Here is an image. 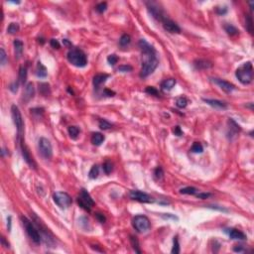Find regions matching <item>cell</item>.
I'll return each instance as SVG.
<instances>
[{
  "mask_svg": "<svg viewBox=\"0 0 254 254\" xmlns=\"http://www.w3.org/2000/svg\"><path fill=\"white\" fill-rule=\"evenodd\" d=\"M138 45L142 53V68L140 71V77L147 78L151 74H153L159 64L157 53L154 47L144 39H141Z\"/></svg>",
  "mask_w": 254,
  "mask_h": 254,
  "instance_id": "6da1fadb",
  "label": "cell"
},
{
  "mask_svg": "<svg viewBox=\"0 0 254 254\" xmlns=\"http://www.w3.org/2000/svg\"><path fill=\"white\" fill-rule=\"evenodd\" d=\"M68 61L71 64L78 68H83L87 64V58L84 52L79 48H73L69 51L68 55Z\"/></svg>",
  "mask_w": 254,
  "mask_h": 254,
  "instance_id": "7a4b0ae2",
  "label": "cell"
},
{
  "mask_svg": "<svg viewBox=\"0 0 254 254\" xmlns=\"http://www.w3.org/2000/svg\"><path fill=\"white\" fill-rule=\"evenodd\" d=\"M236 78L242 84H249L253 79V66L251 62H246L236 70Z\"/></svg>",
  "mask_w": 254,
  "mask_h": 254,
  "instance_id": "3957f363",
  "label": "cell"
},
{
  "mask_svg": "<svg viewBox=\"0 0 254 254\" xmlns=\"http://www.w3.org/2000/svg\"><path fill=\"white\" fill-rule=\"evenodd\" d=\"M11 114H12L13 121H14V124L17 129V133H18V139H23L24 121H23V117H22L18 106H16L15 104H13L11 106Z\"/></svg>",
  "mask_w": 254,
  "mask_h": 254,
  "instance_id": "277c9868",
  "label": "cell"
},
{
  "mask_svg": "<svg viewBox=\"0 0 254 254\" xmlns=\"http://www.w3.org/2000/svg\"><path fill=\"white\" fill-rule=\"evenodd\" d=\"M21 220L26 229V232L28 233L30 238L33 240V242H35L36 244H40V242H41V235H40L38 229L33 224V222L29 220L26 216H21Z\"/></svg>",
  "mask_w": 254,
  "mask_h": 254,
  "instance_id": "5b68a950",
  "label": "cell"
},
{
  "mask_svg": "<svg viewBox=\"0 0 254 254\" xmlns=\"http://www.w3.org/2000/svg\"><path fill=\"white\" fill-rule=\"evenodd\" d=\"M78 204L84 211L91 212V208L95 206V200H92L91 195L88 194V192L86 189H82L81 193H79V197L78 198Z\"/></svg>",
  "mask_w": 254,
  "mask_h": 254,
  "instance_id": "8992f818",
  "label": "cell"
},
{
  "mask_svg": "<svg viewBox=\"0 0 254 254\" xmlns=\"http://www.w3.org/2000/svg\"><path fill=\"white\" fill-rule=\"evenodd\" d=\"M53 200L61 208H68L72 204L73 200L71 196L64 192H57L53 195Z\"/></svg>",
  "mask_w": 254,
  "mask_h": 254,
  "instance_id": "52a82bcc",
  "label": "cell"
},
{
  "mask_svg": "<svg viewBox=\"0 0 254 254\" xmlns=\"http://www.w3.org/2000/svg\"><path fill=\"white\" fill-rule=\"evenodd\" d=\"M38 149L39 153L45 159H51L53 156V148L51 142L47 138L42 137L38 141Z\"/></svg>",
  "mask_w": 254,
  "mask_h": 254,
  "instance_id": "ba28073f",
  "label": "cell"
},
{
  "mask_svg": "<svg viewBox=\"0 0 254 254\" xmlns=\"http://www.w3.org/2000/svg\"><path fill=\"white\" fill-rule=\"evenodd\" d=\"M132 224L138 232H146L151 226L149 218L145 216H136L133 218Z\"/></svg>",
  "mask_w": 254,
  "mask_h": 254,
  "instance_id": "9c48e42d",
  "label": "cell"
},
{
  "mask_svg": "<svg viewBox=\"0 0 254 254\" xmlns=\"http://www.w3.org/2000/svg\"><path fill=\"white\" fill-rule=\"evenodd\" d=\"M19 142H20V148H21V153H22V156H23V158L27 164L31 168L33 169H36L37 168V164L36 162L34 161L33 157L31 156L30 152H29V149L27 148V146L25 144V141L24 139H19Z\"/></svg>",
  "mask_w": 254,
  "mask_h": 254,
  "instance_id": "30bf717a",
  "label": "cell"
},
{
  "mask_svg": "<svg viewBox=\"0 0 254 254\" xmlns=\"http://www.w3.org/2000/svg\"><path fill=\"white\" fill-rule=\"evenodd\" d=\"M129 197H130L132 200H137V202H140V203L150 204V203H153L154 202L153 198H151L148 194L143 193V192L138 191V190L131 191L130 193H129Z\"/></svg>",
  "mask_w": 254,
  "mask_h": 254,
  "instance_id": "8fae6325",
  "label": "cell"
},
{
  "mask_svg": "<svg viewBox=\"0 0 254 254\" xmlns=\"http://www.w3.org/2000/svg\"><path fill=\"white\" fill-rule=\"evenodd\" d=\"M147 7H148V11L151 14V16H152L153 18H155L156 20L162 22L165 18H166V16L164 15L163 10L156 3L148 2L147 3Z\"/></svg>",
  "mask_w": 254,
  "mask_h": 254,
  "instance_id": "7c38bea8",
  "label": "cell"
},
{
  "mask_svg": "<svg viewBox=\"0 0 254 254\" xmlns=\"http://www.w3.org/2000/svg\"><path fill=\"white\" fill-rule=\"evenodd\" d=\"M163 27L164 29L167 31L169 33H172V34H179L181 32V28L179 27V25H178L176 22H174L173 20L171 19H168V18H165L163 21Z\"/></svg>",
  "mask_w": 254,
  "mask_h": 254,
  "instance_id": "4fadbf2b",
  "label": "cell"
},
{
  "mask_svg": "<svg viewBox=\"0 0 254 254\" xmlns=\"http://www.w3.org/2000/svg\"><path fill=\"white\" fill-rule=\"evenodd\" d=\"M212 82L215 83L216 86H218L222 91H224L225 92H231L232 91L235 87L234 84L230 83L228 82L224 81V79H212Z\"/></svg>",
  "mask_w": 254,
  "mask_h": 254,
  "instance_id": "5bb4252c",
  "label": "cell"
},
{
  "mask_svg": "<svg viewBox=\"0 0 254 254\" xmlns=\"http://www.w3.org/2000/svg\"><path fill=\"white\" fill-rule=\"evenodd\" d=\"M35 95V90H34V86L32 83H28L25 86V90L23 92V99L25 102H28L29 100H31L34 97Z\"/></svg>",
  "mask_w": 254,
  "mask_h": 254,
  "instance_id": "9a60e30c",
  "label": "cell"
},
{
  "mask_svg": "<svg viewBox=\"0 0 254 254\" xmlns=\"http://www.w3.org/2000/svg\"><path fill=\"white\" fill-rule=\"evenodd\" d=\"M203 100L208 103V105L212 106V107L217 108V109H226L227 108V103L225 102L221 101V100H217V99H203Z\"/></svg>",
  "mask_w": 254,
  "mask_h": 254,
  "instance_id": "2e32d148",
  "label": "cell"
},
{
  "mask_svg": "<svg viewBox=\"0 0 254 254\" xmlns=\"http://www.w3.org/2000/svg\"><path fill=\"white\" fill-rule=\"evenodd\" d=\"M227 233H228V236L231 239H234V240H244V239H246V235H245L242 231H240V230L236 229V228L228 229Z\"/></svg>",
  "mask_w": 254,
  "mask_h": 254,
  "instance_id": "e0dca14e",
  "label": "cell"
},
{
  "mask_svg": "<svg viewBox=\"0 0 254 254\" xmlns=\"http://www.w3.org/2000/svg\"><path fill=\"white\" fill-rule=\"evenodd\" d=\"M109 75H105V74H99V75H95V77H93V79H92V83L93 86H95L96 88H99V86H101L102 83H104L106 82V79H108Z\"/></svg>",
  "mask_w": 254,
  "mask_h": 254,
  "instance_id": "ac0fdd59",
  "label": "cell"
},
{
  "mask_svg": "<svg viewBox=\"0 0 254 254\" xmlns=\"http://www.w3.org/2000/svg\"><path fill=\"white\" fill-rule=\"evenodd\" d=\"M194 65L196 67V69H198V70H208V69L212 68V62L207 61V60H197V61H195Z\"/></svg>",
  "mask_w": 254,
  "mask_h": 254,
  "instance_id": "d6986e66",
  "label": "cell"
},
{
  "mask_svg": "<svg viewBox=\"0 0 254 254\" xmlns=\"http://www.w3.org/2000/svg\"><path fill=\"white\" fill-rule=\"evenodd\" d=\"M13 45H14V51H15V57L16 59H20L22 54H23V42L20 41V40H15L14 43H13Z\"/></svg>",
  "mask_w": 254,
  "mask_h": 254,
  "instance_id": "ffe728a7",
  "label": "cell"
},
{
  "mask_svg": "<svg viewBox=\"0 0 254 254\" xmlns=\"http://www.w3.org/2000/svg\"><path fill=\"white\" fill-rule=\"evenodd\" d=\"M176 86V79H165L164 82H162L161 83V87L163 91H171L172 88Z\"/></svg>",
  "mask_w": 254,
  "mask_h": 254,
  "instance_id": "44dd1931",
  "label": "cell"
},
{
  "mask_svg": "<svg viewBox=\"0 0 254 254\" xmlns=\"http://www.w3.org/2000/svg\"><path fill=\"white\" fill-rule=\"evenodd\" d=\"M104 141V136L101 134L99 132H96V133H93L92 136H91V143L95 146H99L101 145L102 142Z\"/></svg>",
  "mask_w": 254,
  "mask_h": 254,
  "instance_id": "7402d4cb",
  "label": "cell"
},
{
  "mask_svg": "<svg viewBox=\"0 0 254 254\" xmlns=\"http://www.w3.org/2000/svg\"><path fill=\"white\" fill-rule=\"evenodd\" d=\"M36 75L38 78H41V79H44L47 77V69L46 67L44 66L42 63H38L37 65V70H36Z\"/></svg>",
  "mask_w": 254,
  "mask_h": 254,
  "instance_id": "603a6c76",
  "label": "cell"
},
{
  "mask_svg": "<svg viewBox=\"0 0 254 254\" xmlns=\"http://www.w3.org/2000/svg\"><path fill=\"white\" fill-rule=\"evenodd\" d=\"M224 30L225 32L229 35V36H236V35L239 34L238 29L235 27V26L231 25V24H225L224 25Z\"/></svg>",
  "mask_w": 254,
  "mask_h": 254,
  "instance_id": "cb8c5ba5",
  "label": "cell"
},
{
  "mask_svg": "<svg viewBox=\"0 0 254 254\" xmlns=\"http://www.w3.org/2000/svg\"><path fill=\"white\" fill-rule=\"evenodd\" d=\"M39 91L41 95H45V96H48L50 95V86H49V83H39Z\"/></svg>",
  "mask_w": 254,
  "mask_h": 254,
  "instance_id": "d4e9b609",
  "label": "cell"
},
{
  "mask_svg": "<svg viewBox=\"0 0 254 254\" xmlns=\"http://www.w3.org/2000/svg\"><path fill=\"white\" fill-rule=\"evenodd\" d=\"M18 79H19V82H20L22 84L25 83L26 79H27V68H26V67H24V66L20 67Z\"/></svg>",
  "mask_w": 254,
  "mask_h": 254,
  "instance_id": "484cf974",
  "label": "cell"
},
{
  "mask_svg": "<svg viewBox=\"0 0 254 254\" xmlns=\"http://www.w3.org/2000/svg\"><path fill=\"white\" fill-rule=\"evenodd\" d=\"M245 27H246V30L249 32V34H253V21L250 15H247L246 18H245Z\"/></svg>",
  "mask_w": 254,
  "mask_h": 254,
  "instance_id": "4316f807",
  "label": "cell"
},
{
  "mask_svg": "<svg viewBox=\"0 0 254 254\" xmlns=\"http://www.w3.org/2000/svg\"><path fill=\"white\" fill-rule=\"evenodd\" d=\"M198 193V189L194 188V187H186L180 190V194L182 195H196Z\"/></svg>",
  "mask_w": 254,
  "mask_h": 254,
  "instance_id": "83f0119b",
  "label": "cell"
},
{
  "mask_svg": "<svg viewBox=\"0 0 254 254\" xmlns=\"http://www.w3.org/2000/svg\"><path fill=\"white\" fill-rule=\"evenodd\" d=\"M131 42V37L129 36L128 34H123L121 37H120L119 40V44L121 47H126L127 45H129Z\"/></svg>",
  "mask_w": 254,
  "mask_h": 254,
  "instance_id": "f1b7e54d",
  "label": "cell"
},
{
  "mask_svg": "<svg viewBox=\"0 0 254 254\" xmlns=\"http://www.w3.org/2000/svg\"><path fill=\"white\" fill-rule=\"evenodd\" d=\"M68 131H69V134L72 139H77L79 134V129L77 126H70Z\"/></svg>",
  "mask_w": 254,
  "mask_h": 254,
  "instance_id": "f546056e",
  "label": "cell"
},
{
  "mask_svg": "<svg viewBox=\"0 0 254 254\" xmlns=\"http://www.w3.org/2000/svg\"><path fill=\"white\" fill-rule=\"evenodd\" d=\"M130 243L132 245V247L133 249L135 250V252L137 253H140L141 250H140V248H139V241H138V239L137 237H135V236H130Z\"/></svg>",
  "mask_w": 254,
  "mask_h": 254,
  "instance_id": "4dcf8cb0",
  "label": "cell"
},
{
  "mask_svg": "<svg viewBox=\"0 0 254 254\" xmlns=\"http://www.w3.org/2000/svg\"><path fill=\"white\" fill-rule=\"evenodd\" d=\"M99 166H97V165H93V166L91 167V169L88 176H90L91 179H96V178L99 177Z\"/></svg>",
  "mask_w": 254,
  "mask_h": 254,
  "instance_id": "1f68e13d",
  "label": "cell"
},
{
  "mask_svg": "<svg viewBox=\"0 0 254 254\" xmlns=\"http://www.w3.org/2000/svg\"><path fill=\"white\" fill-rule=\"evenodd\" d=\"M172 253H173V254H178V253H180V244H179V240H178V236H175V237H174Z\"/></svg>",
  "mask_w": 254,
  "mask_h": 254,
  "instance_id": "d6a6232c",
  "label": "cell"
},
{
  "mask_svg": "<svg viewBox=\"0 0 254 254\" xmlns=\"http://www.w3.org/2000/svg\"><path fill=\"white\" fill-rule=\"evenodd\" d=\"M99 128L102 129V130H108V129L112 127V125L105 119H99Z\"/></svg>",
  "mask_w": 254,
  "mask_h": 254,
  "instance_id": "836d02e7",
  "label": "cell"
},
{
  "mask_svg": "<svg viewBox=\"0 0 254 254\" xmlns=\"http://www.w3.org/2000/svg\"><path fill=\"white\" fill-rule=\"evenodd\" d=\"M188 103H189V101H188V99H186V97H179V99H177V101H176V104H177V106L178 107H180V108H185L187 105H188Z\"/></svg>",
  "mask_w": 254,
  "mask_h": 254,
  "instance_id": "e575fe53",
  "label": "cell"
},
{
  "mask_svg": "<svg viewBox=\"0 0 254 254\" xmlns=\"http://www.w3.org/2000/svg\"><path fill=\"white\" fill-rule=\"evenodd\" d=\"M204 151V147L203 145L200 143V142H195L192 146V152L194 153H202Z\"/></svg>",
  "mask_w": 254,
  "mask_h": 254,
  "instance_id": "d590c367",
  "label": "cell"
},
{
  "mask_svg": "<svg viewBox=\"0 0 254 254\" xmlns=\"http://www.w3.org/2000/svg\"><path fill=\"white\" fill-rule=\"evenodd\" d=\"M19 31V25L17 23H11L7 28V32L9 34H16Z\"/></svg>",
  "mask_w": 254,
  "mask_h": 254,
  "instance_id": "8d00e7d4",
  "label": "cell"
},
{
  "mask_svg": "<svg viewBox=\"0 0 254 254\" xmlns=\"http://www.w3.org/2000/svg\"><path fill=\"white\" fill-rule=\"evenodd\" d=\"M7 63V55L5 53V50H4L3 48L0 49V64L1 66H5Z\"/></svg>",
  "mask_w": 254,
  "mask_h": 254,
  "instance_id": "74e56055",
  "label": "cell"
},
{
  "mask_svg": "<svg viewBox=\"0 0 254 254\" xmlns=\"http://www.w3.org/2000/svg\"><path fill=\"white\" fill-rule=\"evenodd\" d=\"M154 176L156 178V180H162L163 179V177H164V171H163V169L161 167H157L156 168V170L154 171Z\"/></svg>",
  "mask_w": 254,
  "mask_h": 254,
  "instance_id": "f35d334b",
  "label": "cell"
},
{
  "mask_svg": "<svg viewBox=\"0 0 254 254\" xmlns=\"http://www.w3.org/2000/svg\"><path fill=\"white\" fill-rule=\"evenodd\" d=\"M102 168H103V171H104V173L105 174H110L111 172H112V170H113V165L111 164L109 161H106L104 164H103V166H102Z\"/></svg>",
  "mask_w": 254,
  "mask_h": 254,
  "instance_id": "ab89813d",
  "label": "cell"
},
{
  "mask_svg": "<svg viewBox=\"0 0 254 254\" xmlns=\"http://www.w3.org/2000/svg\"><path fill=\"white\" fill-rule=\"evenodd\" d=\"M106 8H107V3H106V2H100L99 4H97V5H96L95 9H96L97 12L103 13L106 10Z\"/></svg>",
  "mask_w": 254,
  "mask_h": 254,
  "instance_id": "60d3db41",
  "label": "cell"
},
{
  "mask_svg": "<svg viewBox=\"0 0 254 254\" xmlns=\"http://www.w3.org/2000/svg\"><path fill=\"white\" fill-rule=\"evenodd\" d=\"M107 62H108L109 65L114 66V65L118 62V57H117L116 55H114V54L109 55V56L107 57Z\"/></svg>",
  "mask_w": 254,
  "mask_h": 254,
  "instance_id": "b9f144b4",
  "label": "cell"
},
{
  "mask_svg": "<svg viewBox=\"0 0 254 254\" xmlns=\"http://www.w3.org/2000/svg\"><path fill=\"white\" fill-rule=\"evenodd\" d=\"M145 91H146L147 93H149V95H156V96H158V95H159L158 91L156 90L155 87H147L146 90H145Z\"/></svg>",
  "mask_w": 254,
  "mask_h": 254,
  "instance_id": "7bdbcfd3",
  "label": "cell"
},
{
  "mask_svg": "<svg viewBox=\"0 0 254 254\" xmlns=\"http://www.w3.org/2000/svg\"><path fill=\"white\" fill-rule=\"evenodd\" d=\"M36 224L40 227V228L44 229V225H41V224H40V221H37ZM43 232L45 233V240H46V242H48V240H51V241H52L53 238H50V237H49V231H48L47 229H45V230H43Z\"/></svg>",
  "mask_w": 254,
  "mask_h": 254,
  "instance_id": "ee69618b",
  "label": "cell"
},
{
  "mask_svg": "<svg viewBox=\"0 0 254 254\" xmlns=\"http://www.w3.org/2000/svg\"><path fill=\"white\" fill-rule=\"evenodd\" d=\"M118 71H119V72H122V73L131 72V71H132V67L131 66H128V65H123V66H120L119 67Z\"/></svg>",
  "mask_w": 254,
  "mask_h": 254,
  "instance_id": "f6af8a7d",
  "label": "cell"
},
{
  "mask_svg": "<svg viewBox=\"0 0 254 254\" xmlns=\"http://www.w3.org/2000/svg\"><path fill=\"white\" fill-rule=\"evenodd\" d=\"M95 217H96V220L100 222V224H104L105 220H106V218L103 216V213H100V212H96L95 213Z\"/></svg>",
  "mask_w": 254,
  "mask_h": 254,
  "instance_id": "bcb514c9",
  "label": "cell"
},
{
  "mask_svg": "<svg viewBox=\"0 0 254 254\" xmlns=\"http://www.w3.org/2000/svg\"><path fill=\"white\" fill-rule=\"evenodd\" d=\"M211 196H212V194H209V193H199V194H197V198L202 199V200H207L211 197Z\"/></svg>",
  "mask_w": 254,
  "mask_h": 254,
  "instance_id": "7dc6e473",
  "label": "cell"
},
{
  "mask_svg": "<svg viewBox=\"0 0 254 254\" xmlns=\"http://www.w3.org/2000/svg\"><path fill=\"white\" fill-rule=\"evenodd\" d=\"M233 251H234V252H239V253H241V252H246L247 250L242 246V245H236V246L233 247Z\"/></svg>",
  "mask_w": 254,
  "mask_h": 254,
  "instance_id": "c3c4849f",
  "label": "cell"
},
{
  "mask_svg": "<svg viewBox=\"0 0 254 254\" xmlns=\"http://www.w3.org/2000/svg\"><path fill=\"white\" fill-rule=\"evenodd\" d=\"M216 11L217 14H220V15H224L225 13L227 12V8H226V7H216Z\"/></svg>",
  "mask_w": 254,
  "mask_h": 254,
  "instance_id": "681fc988",
  "label": "cell"
},
{
  "mask_svg": "<svg viewBox=\"0 0 254 254\" xmlns=\"http://www.w3.org/2000/svg\"><path fill=\"white\" fill-rule=\"evenodd\" d=\"M50 44H51V46L54 48V49H60V43L58 42V40L56 39H51V41H50Z\"/></svg>",
  "mask_w": 254,
  "mask_h": 254,
  "instance_id": "f907efd6",
  "label": "cell"
},
{
  "mask_svg": "<svg viewBox=\"0 0 254 254\" xmlns=\"http://www.w3.org/2000/svg\"><path fill=\"white\" fill-rule=\"evenodd\" d=\"M173 132H174V134L177 135V136H182L183 135V132L181 130V127L180 126H175V127H174Z\"/></svg>",
  "mask_w": 254,
  "mask_h": 254,
  "instance_id": "816d5d0a",
  "label": "cell"
},
{
  "mask_svg": "<svg viewBox=\"0 0 254 254\" xmlns=\"http://www.w3.org/2000/svg\"><path fill=\"white\" fill-rule=\"evenodd\" d=\"M9 90L12 91V92H16L17 90H18V83H13L10 84V87H9Z\"/></svg>",
  "mask_w": 254,
  "mask_h": 254,
  "instance_id": "f5cc1de1",
  "label": "cell"
},
{
  "mask_svg": "<svg viewBox=\"0 0 254 254\" xmlns=\"http://www.w3.org/2000/svg\"><path fill=\"white\" fill-rule=\"evenodd\" d=\"M103 93H104V95H106V96H113V95H115L114 91H111L107 90V88H105L104 91H103Z\"/></svg>",
  "mask_w": 254,
  "mask_h": 254,
  "instance_id": "db71d44e",
  "label": "cell"
},
{
  "mask_svg": "<svg viewBox=\"0 0 254 254\" xmlns=\"http://www.w3.org/2000/svg\"><path fill=\"white\" fill-rule=\"evenodd\" d=\"M1 243H2V245L4 247H6V248H9L10 246H9V243L8 242H6V240H5V238L4 237H1Z\"/></svg>",
  "mask_w": 254,
  "mask_h": 254,
  "instance_id": "11a10c76",
  "label": "cell"
},
{
  "mask_svg": "<svg viewBox=\"0 0 254 254\" xmlns=\"http://www.w3.org/2000/svg\"><path fill=\"white\" fill-rule=\"evenodd\" d=\"M63 43H64V45H66V46H72V44H71L67 39H64V40H63Z\"/></svg>",
  "mask_w": 254,
  "mask_h": 254,
  "instance_id": "9f6ffc18",
  "label": "cell"
},
{
  "mask_svg": "<svg viewBox=\"0 0 254 254\" xmlns=\"http://www.w3.org/2000/svg\"><path fill=\"white\" fill-rule=\"evenodd\" d=\"M11 229V216L8 217V230Z\"/></svg>",
  "mask_w": 254,
  "mask_h": 254,
  "instance_id": "6f0895ef",
  "label": "cell"
},
{
  "mask_svg": "<svg viewBox=\"0 0 254 254\" xmlns=\"http://www.w3.org/2000/svg\"><path fill=\"white\" fill-rule=\"evenodd\" d=\"M165 217H171V216L169 215V213H167V216H165ZM172 218H173V220H178L176 216H172Z\"/></svg>",
  "mask_w": 254,
  "mask_h": 254,
  "instance_id": "680465c9",
  "label": "cell"
}]
</instances>
